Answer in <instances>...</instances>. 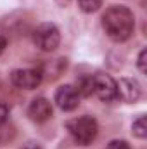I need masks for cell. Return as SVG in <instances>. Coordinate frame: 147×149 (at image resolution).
I'll return each mask as SVG.
<instances>
[{"label":"cell","mask_w":147,"mask_h":149,"mask_svg":"<svg viewBox=\"0 0 147 149\" xmlns=\"http://www.w3.org/2000/svg\"><path fill=\"white\" fill-rule=\"evenodd\" d=\"M102 28L112 42H126L135 30V16L125 5H111L102 14Z\"/></svg>","instance_id":"6da1fadb"},{"label":"cell","mask_w":147,"mask_h":149,"mask_svg":"<svg viewBox=\"0 0 147 149\" xmlns=\"http://www.w3.org/2000/svg\"><path fill=\"white\" fill-rule=\"evenodd\" d=\"M66 128L69 132V135L73 137V141L78 146H88L95 141L97 134H99V125L97 120L90 114H83L73 118L66 123Z\"/></svg>","instance_id":"7a4b0ae2"},{"label":"cell","mask_w":147,"mask_h":149,"mask_svg":"<svg viewBox=\"0 0 147 149\" xmlns=\"http://www.w3.org/2000/svg\"><path fill=\"white\" fill-rule=\"evenodd\" d=\"M33 42L40 50L54 52L61 43V31L54 23H42L33 31Z\"/></svg>","instance_id":"3957f363"},{"label":"cell","mask_w":147,"mask_h":149,"mask_svg":"<svg viewBox=\"0 0 147 149\" xmlns=\"http://www.w3.org/2000/svg\"><path fill=\"white\" fill-rule=\"evenodd\" d=\"M43 80V71L40 68H24V70H14L10 73V81L14 87L23 90H33Z\"/></svg>","instance_id":"277c9868"},{"label":"cell","mask_w":147,"mask_h":149,"mask_svg":"<svg viewBox=\"0 0 147 149\" xmlns=\"http://www.w3.org/2000/svg\"><path fill=\"white\" fill-rule=\"evenodd\" d=\"M94 94L102 102H112L118 99L116 95V80L106 73H99L94 76Z\"/></svg>","instance_id":"5b68a950"},{"label":"cell","mask_w":147,"mask_h":149,"mask_svg":"<svg viewBox=\"0 0 147 149\" xmlns=\"http://www.w3.org/2000/svg\"><path fill=\"white\" fill-rule=\"evenodd\" d=\"M116 95L123 102H137L142 97V87L135 78H121L116 81Z\"/></svg>","instance_id":"8992f818"},{"label":"cell","mask_w":147,"mask_h":149,"mask_svg":"<svg viewBox=\"0 0 147 149\" xmlns=\"http://www.w3.org/2000/svg\"><path fill=\"white\" fill-rule=\"evenodd\" d=\"M55 104L62 111H73L80 104V94L74 85H61L55 90Z\"/></svg>","instance_id":"52a82bcc"},{"label":"cell","mask_w":147,"mask_h":149,"mask_svg":"<svg viewBox=\"0 0 147 149\" xmlns=\"http://www.w3.org/2000/svg\"><path fill=\"white\" fill-rule=\"evenodd\" d=\"M28 116L35 123H43V121L50 120V116H52V104H50V101L45 99V97L33 99L30 102V106H28Z\"/></svg>","instance_id":"ba28073f"},{"label":"cell","mask_w":147,"mask_h":149,"mask_svg":"<svg viewBox=\"0 0 147 149\" xmlns=\"http://www.w3.org/2000/svg\"><path fill=\"white\" fill-rule=\"evenodd\" d=\"M76 90L80 97H90L94 94V76L83 74L76 80Z\"/></svg>","instance_id":"9c48e42d"},{"label":"cell","mask_w":147,"mask_h":149,"mask_svg":"<svg viewBox=\"0 0 147 149\" xmlns=\"http://www.w3.org/2000/svg\"><path fill=\"white\" fill-rule=\"evenodd\" d=\"M132 132L137 139H146L147 137V120H146V114H140L139 118L133 120L132 123Z\"/></svg>","instance_id":"30bf717a"},{"label":"cell","mask_w":147,"mask_h":149,"mask_svg":"<svg viewBox=\"0 0 147 149\" xmlns=\"http://www.w3.org/2000/svg\"><path fill=\"white\" fill-rule=\"evenodd\" d=\"M78 7L85 14H94L102 7V0H78Z\"/></svg>","instance_id":"8fae6325"},{"label":"cell","mask_w":147,"mask_h":149,"mask_svg":"<svg viewBox=\"0 0 147 149\" xmlns=\"http://www.w3.org/2000/svg\"><path fill=\"white\" fill-rule=\"evenodd\" d=\"M137 68L142 71V73H147V49H142L139 52V57H137Z\"/></svg>","instance_id":"7c38bea8"},{"label":"cell","mask_w":147,"mask_h":149,"mask_svg":"<svg viewBox=\"0 0 147 149\" xmlns=\"http://www.w3.org/2000/svg\"><path fill=\"white\" fill-rule=\"evenodd\" d=\"M107 149H130V144L123 139H116V141H111Z\"/></svg>","instance_id":"4fadbf2b"},{"label":"cell","mask_w":147,"mask_h":149,"mask_svg":"<svg viewBox=\"0 0 147 149\" xmlns=\"http://www.w3.org/2000/svg\"><path fill=\"white\" fill-rule=\"evenodd\" d=\"M7 116H9V106L0 102V127L7 121Z\"/></svg>","instance_id":"5bb4252c"},{"label":"cell","mask_w":147,"mask_h":149,"mask_svg":"<svg viewBox=\"0 0 147 149\" xmlns=\"http://www.w3.org/2000/svg\"><path fill=\"white\" fill-rule=\"evenodd\" d=\"M5 47H7V38L3 37V35H0V56L3 54V50H5Z\"/></svg>","instance_id":"9a60e30c"},{"label":"cell","mask_w":147,"mask_h":149,"mask_svg":"<svg viewBox=\"0 0 147 149\" xmlns=\"http://www.w3.org/2000/svg\"><path fill=\"white\" fill-rule=\"evenodd\" d=\"M55 2H57V3H59L61 7H66V5H68V3H69L71 0H55Z\"/></svg>","instance_id":"2e32d148"},{"label":"cell","mask_w":147,"mask_h":149,"mask_svg":"<svg viewBox=\"0 0 147 149\" xmlns=\"http://www.w3.org/2000/svg\"><path fill=\"white\" fill-rule=\"evenodd\" d=\"M24 149H38V148H37V146H26Z\"/></svg>","instance_id":"e0dca14e"}]
</instances>
